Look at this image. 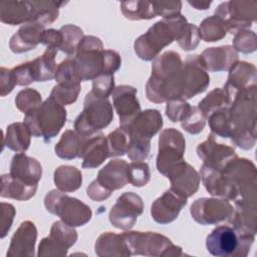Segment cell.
<instances>
[{"mask_svg":"<svg viewBox=\"0 0 257 257\" xmlns=\"http://www.w3.org/2000/svg\"><path fill=\"white\" fill-rule=\"evenodd\" d=\"M77 241V232L64 222L55 221L49 235L43 238L38 245V257L46 256H65L70 247Z\"/></svg>","mask_w":257,"mask_h":257,"instance_id":"cell-13","label":"cell"},{"mask_svg":"<svg viewBox=\"0 0 257 257\" xmlns=\"http://www.w3.org/2000/svg\"><path fill=\"white\" fill-rule=\"evenodd\" d=\"M128 180L134 187H144L151 180L150 167L145 162H132L128 164Z\"/></svg>","mask_w":257,"mask_h":257,"instance_id":"cell-49","label":"cell"},{"mask_svg":"<svg viewBox=\"0 0 257 257\" xmlns=\"http://www.w3.org/2000/svg\"><path fill=\"white\" fill-rule=\"evenodd\" d=\"M9 174L27 184L38 185L42 177V167L35 158L17 153L11 160Z\"/></svg>","mask_w":257,"mask_h":257,"instance_id":"cell-30","label":"cell"},{"mask_svg":"<svg viewBox=\"0 0 257 257\" xmlns=\"http://www.w3.org/2000/svg\"><path fill=\"white\" fill-rule=\"evenodd\" d=\"M230 138L232 143L240 149L251 150L256 144L257 133L245 130H234Z\"/></svg>","mask_w":257,"mask_h":257,"instance_id":"cell-55","label":"cell"},{"mask_svg":"<svg viewBox=\"0 0 257 257\" xmlns=\"http://www.w3.org/2000/svg\"><path fill=\"white\" fill-rule=\"evenodd\" d=\"M206 119V116L198 108V106H192L190 112L181 121V126L191 135H198L204 130Z\"/></svg>","mask_w":257,"mask_h":257,"instance_id":"cell-50","label":"cell"},{"mask_svg":"<svg viewBox=\"0 0 257 257\" xmlns=\"http://www.w3.org/2000/svg\"><path fill=\"white\" fill-rule=\"evenodd\" d=\"M150 151L151 140L131 136L130 149L127 151V157L130 160L133 162H143L149 157Z\"/></svg>","mask_w":257,"mask_h":257,"instance_id":"cell-51","label":"cell"},{"mask_svg":"<svg viewBox=\"0 0 257 257\" xmlns=\"http://www.w3.org/2000/svg\"><path fill=\"white\" fill-rule=\"evenodd\" d=\"M86 138L81 137L75 131H65L58 143L54 147V152L57 157L64 160H72L80 158L81 150Z\"/></svg>","mask_w":257,"mask_h":257,"instance_id":"cell-35","label":"cell"},{"mask_svg":"<svg viewBox=\"0 0 257 257\" xmlns=\"http://www.w3.org/2000/svg\"><path fill=\"white\" fill-rule=\"evenodd\" d=\"M38 185L27 184L10 174H3L1 176V192L2 198L14 199L17 201H27L31 199L36 191Z\"/></svg>","mask_w":257,"mask_h":257,"instance_id":"cell-33","label":"cell"},{"mask_svg":"<svg viewBox=\"0 0 257 257\" xmlns=\"http://www.w3.org/2000/svg\"><path fill=\"white\" fill-rule=\"evenodd\" d=\"M196 152L204 165L220 170L231 160L238 157L233 147L218 143L215 135L212 133L208 136L206 141L198 145Z\"/></svg>","mask_w":257,"mask_h":257,"instance_id":"cell-19","label":"cell"},{"mask_svg":"<svg viewBox=\"0 0 257 257\" xmlns=\"http://www.w3.org/2000/svg\"><path fill=\"white\" fill-rule=\"evenodd\" d=\"M94 252L99 257L132 256L122 235L114 232H104L100 234L95 241Z\"/></svg>","mask_w":257,"mask_h":257,"instance_id":"cell-31","label":"cell"},{"mask_svg":"<svg viewBox=\"0 0 257 257\" xmlns=\"http://www.w3.org/2000/svg\"><path fill=\"white\" fill-rule=\"evenodd\" d=\"M257 86H251L240 91L231 101L229 106L230 120L234 130H245L257 133Z\"/></svg>","mask_w":257,"mask_h":257,"instance_id":"cell-11","label":"cell"},{"mask_svg":"<svg viewBox=\"0 0 257 257\" xmlns=\"http://www.w3.org/2000/svg\"><path fill=\"white\" fill-rule=\"evenodd\" d=\"M166 178L171 182L170 189L187 199L198 191L201 180L199 173L186 161L181 162L172 169Z\"/></svg>","mask_w":257,"mask_h":257,"instance_id":"cell-22","label":"cell"},{"mask_svg":"<svg viewBox=\"0 0 257 257\" xmlns=\"http://www.w3.org/2000/svg\"><path fill=\"white\" fill-rule=\"evenodd\" d=\"M210 84V76L199 54L188 55L182 67V99L187 100L204 92Z\"/></svg>","mask_w":257,"mask_h":257,"instance_id":"cell-15","label":"cell"},{"mask_svg":"<svg viewBox=\"0 0 257 257\" xmlns=\"http://www.w3.org/2000/svg\"><path fill=\"white\" fill-rule=\"evenodd\" d=\"M31 3L32 15L30 21L37 22L43 26L53 23L58 18L59 8L66 4V2L52 0H37L31 1Z\"/></svg>","mask_w":257,"mask_h":257,"instance_id":"cell-38","label":"cell"},{"mask_svg":"<svg viewBox=\"0 0 257 257\" xmlns=\"http://www.w3.org/2000/svg\"><path fill=\"white\" fill-rule=\"evenodd\" d=\"M197 106L207 118L215 110H218L223 107H229L230 101L224 89L216 87L213 90H211L203 99H201Z\"/></svg>","mask_w":257,"mask_h":257,"instance_id":"cell-43","label":"cell"},{"mask_svg":"<svg viewBox=\"0 0 257 257\" xmlns=\"http://www.w3.org/2000/svg\"><path fill=\"white\" fill-rule=\"evenodd\" d=\"M257 70L254 64L246 61H237L229 70V75L224 84V91L230 101L237 93L256 85Z\"/></svg>","mask_w":257,"mask_h":257,"instance_id":"cell-21","label":"cell"},{"mask_svg":"<svg viewBox=\"0 0 257 257\" xmlns=\"http://www.w3.org/2000/svg\"><path fill=\"white\" fill-rule=\"evenodd\" d=\"M44 207L50 214L56 215L71 227H80L92 217L91 209L80 200L56 190L49 191L44 197Z\"/></svg>","mask_w":257,"mask_h":257,"instance_id":"cell-7","label":"cell"},{"mask_svg":"<svg viewBox=\"0 0 257 257\" xmlns=\"http://www.w3.org/2000/svg\"><path fill=\"white\" fill-rule=\"evenodd\" d=\"M232 41V47L236 52L248 54L254 52L257 48L256 33L249 29H244L237 32Z\"/></svg>","mask_w":257,"mask_h":257,"instance_id":"cell-48","label":"cell"},{"mask_svg":"<svg viewBox=\"0 0 257 257\" xmlns=\"http://www.w3.org/2000/svg\"><path fill=\"white\" fill-rule=\"evenodd\" d=\"M190 213L201 225H216L231 217L233 206L225 199L199 198L191 205Z\"/></svg>","mask_w":257,"mask_h":257,"instance_id":"cell-16","label":"cell"},{"mask_svg":"<svg viewBox=\"0 0 257 257\" xmlns=\"http://www.w3.org/2000/svg\"><path fill=\"white\" fill-rule=\"evenodd\" d=\"M188 3L197 10H207L211 6L212 1H205V0H201V1L200 0H193V1H191V0H189Z\"/></svg>","mask_w":257,"mask_h":257,"instance_id":"cell-60","label":"cell"},{"mask_svg":"<svg viewBox=\"0 0 257 257\" xmlns=\"http://www.w3.org/2000/svg\"><path fill=\"white\" fill-rule=\"evenodd\" d=\"M211 133L221 138H230L233 132V125L230 120L229 107H223L212 112L208 117Z\"/></svg>","mask_w":257,"mask_h":257,"instance_id":"cell-42","label":"cell"},{"mask_svg":"<svg viewBox=\"0 0 257 257\" xmlns=\"http://www.w3.org/2000/svg\"><path fill=\"white\" fill-rule=\"evenodd\" d=\"M191 105L184 99H173L167 101L166 115L173 121H182L191 110Z\"/></svg>","mask_w":257,"mask_h":257,"instance_id":"cell-52","label":"cell"},{"mask_svg":"<svg viewBox=\"0 0 257 257\" xmlns=\"http://www.w3.org/2000/svg\"><path fill=\"white\" fill-rule=\"evenodd\" d=\"M200 35L199 29L196 25L187 22L181 31L179 32L176 41L180 45V47L185 51H191L197 48L200 43Z\"/></svg>","mask_w":257,"mask_h":257,"instance_id":"cell-47","label":"cell"},{"mask_svg":"<svg viewBox=\"0 0 257 257\" xmlns=\"http://www.w3.org/2000/svg\"><path fill=\"white\" fill-rule=\"evenodd\" d=\"M66 117L64 105L48 97L37 108L25 114L24 122L32 137L42 138L44 143H49L64 126Z\"/></svg>","mask_w":257,"mask_h":257,"instance_id":"cell-3","label":"cell"},{"mask_svg":"<svg viewBox=\"0 0 257 257\" xmlns=\"http://www.w3.org/2000/svg\"><path fill=\"white\" fill-rule=\"evenodd\" d=\"M120 11L128 20H149L157 17L155 7L151 1H122Z\"/></svg>","mask_w":257,"mask_h":257,"instance_id":"cell-40","label":"cell"},{"mask_svg":"<svg viewBox=\"0 0 257 257\" xmlns=\"http://www.w3.org/2000/svg\"><path fill=\"white\" fill-rule=\"evenodd\" d=\"M157 16H163V19H169L181 14L182 2L181 1H153Z\"/></svg>","mask_w":257,"mask_h":257,"instance_id":"cell-54","label":"cell"},{"mask_svg":"<svg viewBox=\"0 0 257 257\" xmlns=\"http://www.w3.org/2000/svg\"><path fill=\"white\" fill-rule=\"evenodd\" d=\"M186 141L183 134L174 127H169L160 134L157 155L158 172L165 177L181 162L185 161Z\"/></svg>","mask_w":257,"mask_h":257,"instance_id":"cell-9","label":"cell"},{"mask_svg":"<svg viewBox=\"0 0 257 257\" xmlns=\"http://www.w3.org/2000/svg\"><path fill=\"white\" fill-rule=\"evenodd\" d=\"M57 50L46 47L42 55L31 60V67L33 72V78L35 81H47L55 77L57 64L55 61V55Z\"/></svg>","mask_w":257,"mask_h":257,"instance_id":"cell-36","label":"cell"},{"mask_svg":"<svg viewBox=\"0 0 257 257\" xmlns=\"http://www.w3.org/2000/svg\"><path fill=\"white\" fill-rule=\"evenodd\" d=\"M42 103L41 94L34 88H24L15 97L16 107L23 113H28Z\"/></svg>","mask_w":257,"mask_h":257,"instance_id":"cell-46","label":"cell"},{"mask_svg":"<svg viewBox=\"0 0 257 257\" xmlns=\"http://www.w3.org/2000/svg\"><path fill=\"white\" fill-rule=\"evenodd\" d=\"M16 81L13 77L11 69L1 67L0 69V88H1V96H5L9 94L15 87Z\"/></svg>","mask_w":257,"mask_h":257,"instance_id":"cell-59","label":"cell"},{"mask_svg":"<svg viewBox=\"0 0 257 257\" xmlns=\"http://www.w3.org/2000/svg\"><path fill=\"white\" fill-rule=\"evenodd\" d=\"M11 72L16 81V85L24 86L30 84L31 82H34L31 61H27L17 66H14L13 68H11Z\"/></svg>","mask_w":257,"mask_h":257,"instance_id":"cell-56","label":"cell"},{"mask_svg":"<svg viewBox=\"0 0 257 257\" xmlns=\"http://www.w3.org/2000/svg\"><path fill=\"white\" fill-rule=\"evenodd\" d=\"M32 15L31 1H3L0 3V20L8 25L29 22Z\"/></svg>","mask_w":257,"mask_h":257,"instance_id":"cell-32","label":"cell"},{"mask_svg":"<svg viewBox=\"0 0 257 257\" xmlns=\"http://www.w3.org/2000/svg\"><path fill=\"white\" fill-rule=\"evenodd\" d=\"M113 118V109L108 98L87 92L83 109L74 120V131L83 138H89L109 125Z\"/></svg>","mask_w":257,"mask_h":257,"instance_id":"cell-5","label":"cell"},{"mask_svg":"<svg viewBox=\"0 0 257 257\" xmlns=\"http://www.w3.org/2000/svg\"><path fill=\"white\" fill-rule=\"evenodd\" d=\"M143 211L144 202L142 197L134 192H125L116 199L115 204L109 211L108 219L113 227L127 231L135 226Z\"/></svg>","mask_w":257,"mask_h":257,"instance_id":"cell-14","label":"cell"},{"mask_svg":"<svg viewBox=\"0 0 257 257\" xmlns=\"http://www.w3.org/2000/svg\"><path fill=\"white\" fill-rule=\"evenodd\" d=\"M182 67L180 54L169 50L156 57L146 84V95L155 103L182 99Z\"/></svg>","mask_w":257,"mask_h":257,"instance_id":"cell-1","label":"cell"},{"mask_svg":"<svg viewBox=\"0 0 257 257\" xmlns=\"http://www.w3.org/2000/svg\"><path fill=\"white\" fill-rule=\"evenodd\" d=\"M62 41V36L59 30L56 29H45L44 32L42 33L40 43L44 44L48 48H53L59 51L60 45Z\"/></svg>","mask_w":257,"mask_h":257,"instance_id":"cell-58","label":"cell"},{"mask_svg":"<svg viewBox=\"0 0 257 257\" xmlns=\"http://www.w3.org/2000/svg\"><path fill=\"white\" fill-rule=\"evenodd\" d=\"M254 240L255 234L221 225L206 237V248L211 255L217 257H245L250 252Z\"/></svg>","mask_w":257,"mask_h":257,"instance_id":"cell-4","label":"cell"},{"mask_svg":"<svg viewBox=\"0 0 257 257\" xmlns=\"http://www.w3.org/2000/svg\"><path fill=\"white\" fill-rule=\"evenodd\" d=\"M187 22L186 17L182 14L156 22L146 33L135 40L134 49L137 56L145 61L154 60L166 46L176 40Z\"/></svg>","mask_w":257,"mask_h":257,"instance_id":"cell-2","label":"cell"},{"mask_svg":"<svg viewBox=\"0 0 257 257\" xmlns=\"http://www.w3.org/2000/svg\"><path fill=\"white\" fill-rule=\"evenodd\" d=\"M233 213L228 219L235 229L256 235L257 232V192L240 197L235 201Z\"/></svg>","mask_w":257,"mask_h":257,"instance_id":"cell-18","label":"cell"},{"mask_svg":"<svg viewBox=\"0 0 257 257\" xmlns=\"http://www.w3.org/2000/svg\"><path fill=\"white\" fill-rule=\"evenodd\" d=\"M199 56L205 69L211 72L229 71L238 61V53L230 45L206 48Z\"/></svg>","mask_w":257,"mask_h":257,"instance_id":"cell-26","label":"cell"},{"mask_svg":"<svg viewBox=\"0 0 257 257\" xmlns=\"http://www.w3.org/2000/svg\"><path fill=\"white\" fill-rule=\"evenodd\" d=\"M222 172L237 191V199L257 192V170L252 161L236 157L222 169Z\"/></svg>","mask_w":257,"mask_h":257,"instance_id":"cell-12","label":"cell"},{"mask_svg":"<svg viewBox=\"0 0 257 257\" xmlns=\"http://www.w3.org/2000/svg\"><path fill=\"white\" fill-rule=\"evenodd\" d=\"M132 255L174 257L183 256V250L170 238L157 232L125 231L121 233Z\"/></svg>","mask_w":257,"mask_h":257,"instance_id":"cell-8","label":"cell"},{"mask_svg":"<svg viewBox=\"0 0 257 257\" xmlns=\"http://www.w3.org/2000/svg\"><path fill=\"white\" fill-rule=\"evenodd\" d=\"M36 239H37V229L34 223L28 220L22 222L11 238L6 256L7 257L34 256Z\"/></svg>","mask_w":257,"mask_h":257,"instance_id":"cell-24","label":"cell"},{"mask_svg":"<svg viewBox=\"0 0 257 257\" xmlns=\"http://www.w3.org/2000/svg\"><path fill=\"white\" fill-rule=\"evenodd\" d=\"M72 58L77 76L81 81L93 80L99 75L107 74L103 44L96 36H83Z\"/></svg>","mask_w":257,"mask_h":257,"instance_id":"cell-6","label":"cell"},{"mask_svg":"<svg viewBox=\"0 0 257 257\" xmlns=\"http://www.w3.org/2000/svg\"><path fill=\"white\" fill-rule=\"evenodd\" d=\"M53 182L61 192H74L81 187L82 174L73 166H59L54 171Z\"/></svg>","mask_w":257,"mask_h":257,"instance_id":"cell-37","label":"cell"},{"mask_svg":"<svg viewBox=\"0 0 257 257\" xmlns=\"http://www.w3.org/2000/svg\"><path fill=\"white\" fill-rule=\"evenodd\" d=\"M59 31L62 36L59 51H62L68 56H73L79 42L83 37L82 29L73 24H66L61 26Z\"/></svg>","mask_w":257,"mask_h":257,"instance_id":"cell-44","label":"cell"},{"mask_svg":"<svg viewBox=\"0 0 257 257\" xmlns=\"http://www.w3.org/2000/svg\"><path fill=\"white\" fill-rule=\"evenodd\" d=\"M187 205V198H184L171 189L157 198L151 206V215L159 224H169L175 221L182 209Z\"/></svg>","mask_w":257,"mask_h":257,"instance_id":"cell-23","label":"cell"},{"mask_svg":"<svg viewBox=\"0 0 257 257\" xmlns=\"http://www.w3.org/2000/svg\"><path fill=\"white\" fill-rule=\"evenodd\" d=\"M199 35L205 42H216L227 35V29L223 21L215 14L205 18L198 27Z\"/></svg>","mask_w":257,"mask_h":257,"instance_id":"cell-41","label":"cell"},{"mask_svg":"<svg viewBox=\"0 0 257 257\" xmlns=\"http://www.w3.org/2000/svg\"><path fill=\"white\" fill-rule=\"evenodd\" d=\"M45 26L37 22H26L20 26L9 41V48L14 53H23L34 49L41 40Z\"/></svg>","mask_w":257,"mask_h":257,"instance_id":"cell-27","label":"cell"},{"mask_svg":"<svg viewBox=\"0 0 257 257\" xmlns=\"http://www.w3.org/2000/svg\"><path fill=\"white\" fill-rule=\"evenodd\" d=\"M109 157L106 138L102 134H95L86 138L81 150V166L84 169L99 167Z\"/></svg>","mask_w":257,"mask_h":257,"instance_id":"cell-29","label":"cell"},{"mask_svg":"<svg viewBox=\"0 0 257 257\" xmlns=\"http://www.w3.org/2000/svg\"><path fill=\"white\" fill-rule=\"evenodd\" d=\"M31 136V132L24 121L12 122L6 127L3 147L5 146L16 153H24L29 149Z\"/></svg>","mask_w":257,"mask_h":257,"instance_id":"cell-34","label":"cell"},{"mask_svg":"<svg viewBox=\"0 0 257 257\" xmlns=\"http://www.w3.org/2000/svg\"><path fill=\"white\" fill-rule=\"evenodd\" d=\"M163 116L158 109L149 108L141 111L137 117L124 127L131 136L151 140L163 126Z\"/></svg>","mask_w":257,"mask_h":257,"instance_id":"cell-28","label":"cell"},{"mask_svg":"<svg viewBox=\"0 0 257 257\" xmlns=\"http://www.w3.org/2000/svg\"><path fill=\"white\" fill-rule=\"evenodd\" d=\"M200 178L202 179L206 191L210 195L228 201H235L237 199V191L225 177L222 170L211 168L203 164L200 170Z\"/></svg>","mask_w":257,"mask_h":257,"instance_id":"cell-25","label":"cell"},{"mask_svg":"<svg viewBox=\"0 0 257 257\" xmlns=\"http://www.w3.org/2000/svg\"><path fill=\"white\" fill-rule=\"evenodd\" d=\"M15 215L16 210L12 204L1 203V238H4L9 232Z\"/></svg>","mask_w":257,"mask_h":257,"instance_id":"cell-57","label":"cell"},{"mask_svg":"<svg viewBox=\"0 0 257 257\" xmlns=\"http://www.w3.org/2000/svg\"><path fill=\"white\" fill-rule=\"evenodd\" d=\"M256 1H226L222 2L215 10L227 29V32H237L249 29L256 20Z\"/></svg>","mask_w":257,"mask_h":257,"instance_id":"cell-10","label":"cell"},{"mask_svg":"<svg viewBox=\"0 0 257 257\" xmlns=\"http://www.w3.org/2000/svg\"><path fill=\"white\" fill-rule=\"evenodd\" d=\"M80 80L77 78H70L55 84L50 92L49 97L53 98L62 105H69L76 101L81 90Z\"/></svg>","mask_w":257,"mask_h":257,"instance_id":"cell-39","label":"cell"},{"mask_svg":"<svg viewBox=\"0 0 257 257\" xmlns=\"http://www.w3.org/2000/svg\"><path fill=\"white\" fill-rule=\"evenodd\" d=\"M137 92L136 87L121 84L115 86L111 93L112 105L119 117L120 126L128 125L142 111Z\"/></svg>","mask_w":257,"mask_h":257,"instance_id":"cell-20","label":"cell"},{"mask_svg":"<svg viewBox=\"0 0 257 257\" xmlns=\"http://www.w3.org/2000/svg\"><path fill=\"white\" fill-rule=\"evenodd\" d=\"M114 77L113 74H102L92 80L91 92L102 98H107L114 90Z\"/></svg>","mask_w":257,"mask_h":257,"instance_id":"cell-53","label":"cell"},{"mask_svg":"<svg viewBox=\"0 0 257 257\" xmlns=\"http://www.w3.org/2000/svg\"><path fill=\"white\" fill-rule=\"evenodd\" d=\"M109 157H120L127 154L131 143V136L124 127H116L106 137Z\"/></svg>","mask_w":257,"mask_h":257,"instance_id":"cell-45","label":"cell"},{"mask_svg":"<svg viewBox=\"0 0 257 257\" xmlns=\"http://www.w3.org/2000/svg\"><path fill=\"white\" fill-rule=\"evenodd\" d=\"M92 183L109 198L113 191L122 189L130 183L128 164L124 160L119 159L109 161L98 171L97 177Z\"/></svg>","mask_w":257,"mask_h":257,"instance_id":"cell-17","label":"cell"}]
</instances>
